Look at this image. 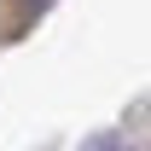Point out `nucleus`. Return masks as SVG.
<instances>
[{
    "instance_id": "obj_1",
    "label": "nucleus",
    "mask_w": 151,
    "mask_h": 151,
    "mask_svg": "<svg viewBox=\"0 0 151 151\" xmlns=\"http://www.w3.org/2000/svg\"><path fill=\"white\" fill-rule=\"evenodd\" d=\"M23 6H47V0H23Z\"/></svg>"
}]
</instances>
